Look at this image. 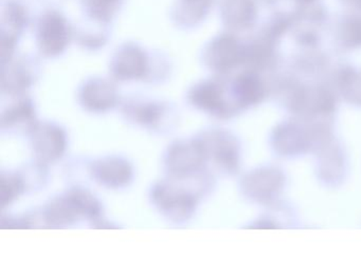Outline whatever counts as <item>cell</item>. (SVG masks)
I'll use <instances>...</instances> for the list:
<instances>
[{
    "label": "cell",
    "instance_id": "cell-1",
    "mask_svg": "<svg viewBox=\"0 0 361 280\" xmlns=\"http://www.w3.org/2000/svg\"><path fill=\"white\" fill-rule=\"evenodd\" d=\"M66 25L59 15L47 16L39 31V45L42 50L49 56H56L64 50L68 39Z\"/></svg>",
    "mask_w": 361,
    "mask_h": 280
},
{
    "label": "cell",
    "instance_id": "cell-8",
    "mask_svg": "<svg viewBox=\"0 0 361 280\" xmlns=\"http://www.w3.org/2000/svg\"><path fill=\"white\" fill-rule=\"evenodd\" d=\"M82 101L92 110H106L116 103L115 90L105 82H92L84 88Z\"/></svg>",
    "mask_w": 361,
    "mask_h": 280
},
{
    "label": "cell",
    "instance_id": "cell-13",
    "mask_svg": "<svg viewBox=\"0 0 361 280\" xmlns=\"http://www.w3.org/2000/svg\"><path fill=\"white\" fill-rule=\"evenodd\" d=\"M240 94L245 102H255L261 96V87L255 79L245 77L240 83Z\"/></svg>",
    "mask_w": 361,
    "mask_h": 280
},
{
    "label": "cell",
    "instance_id": "cell-10",
    "mask_svg": "<svg viewBox=\"0 0 361 280\" xmlns=\"http://www.w3.org/2000/svg\"><path fill=\"white\" fill-rule=\"evenodd\" d=\"M276 148L282 153H295L303 151L306 146L305 136L302 132L293 126H284L274 136Z\"/></svg>",
    "mask_w": 361,
    "mask_h": 280
},
{
    "label": "cell",
    "instance_id": "cell-9",
    "mask_svg": "<svg viewBox=\"0 0 361 280\" xmlns=\"http://www.w3.org/2000/svg\"><path fill=\"white\" fill-rule=\"evenodd\" d=\"M192 102L209 111H221L223 109L221 92L214 84H202L196 87L192 92Z\"/></svg>",
    "mask_w": 361,
    "mask_h": 280
},
{
    "label": "cell",
    "instance_id": "cell-4",
    "mask_svg": "<svg viewBox=\"0 0 361 280\" xmlns=\"http://www.w3.org/2000/svg\"><path fill=\"white\" fill-rule=\"evenodd\" d=\"M283 177L278 170H262L253 172L245 180V189L255 199H268L282 187Z\"/></svg>",
    "mask_w": 361,
    "mask_h": 280
},
{
    "label": "cell",
    "instance_id": "cell-2",
    "mask_svg": "<svg viewBox=\"0 0 361 280\" xmlns=\"http://www.w3.org/2000/svg\"><path fill=\"white\" fill-rule=\"evenodd\" d=\"M66 145L64 132L54 126L37 128L33 138V146L42 159L56 160L63 155Z\"/></svg>",
    "mask_w": 361,
    "mask_h": 280
},
{
    "label": "cell",
    "instance_id": "cell-3",
    "mask_svg": "<svg viewBox=\"0 0 361 280\" xmlns=\"http://www.w3.org/2000/svg\"><path fill=\"white\" fill-rule=\"evenodd\" d=\"M154 199L160 210H166L172 217H185L194 208V198L185 191L172 187L160 186L155 189Z\"/></svg>",
    "mask_w": 361,
    "mask_h": 280
},
{
    "label": "cell",
    "instance_id": "cell-5",
    "mask_svg": "<svg viewBox=\"0 0 361 280\" xmlns=\"http://www.w3.org/2000/svg\"><path fill=\"white\" fill-rule=\"evenodd\" d=\"M204 155V146L198 143L177 145L169 153V166L177 174H188L200 167Z\"/></svg>",
    "mask_w": 361,
    "mask_h": 280
},
{
    "label": "cell",
    "instance_id": "cell-7",
    "mask_svg": "<svg viewBox=\"0 0 361 280\" xmlns=\"http://www.w3.org/2000/svg\"><path fill=\"white\" fill-rule=\"evenodd\" d=\"M147 60L145 54L136 48L128 47L118 54L114 64V72L118 79H130L145 75Z\"/></svg>",
    "mask_w": 361,
    "mask_h": 280
},
{
    "label": "cell",
    "instance_id": "cell-12",
    "mask_svg": "<svg viewBox=\"0 0 361 280\" xmlns=\"http://www.w3.org/2000/svg\"><path fill=\"white\" fill-rule=\"evenodd\" d=\"M22 181L16 177H8L3 178V189H1V195H3L4 205L10 203L16 199V195L22 191Z\"/></svg>",
    "mask_w": 361,
    "mask_h": 280
},
{
    "label": "cell",
    "instance_id": "cell-11",
    "mask_svg": "<svg viewBox=\"0 0 361 280\" xmlns=\"http://www.w3.org/2000/svg\"><path fill=\"white\" fill-rule=\"evenodd\" d=\"M235 47L232 42L221 41L214 46L211 52L210 61L213 66L217 69L230 67L235 58Z\"/></svg>",
    "mask_w": 361,
    "mask_h": 280
},
{
    "label": "cell",
    "instance_id": "cell-6",
    "mask_svg": "<svg viewBox=\"0 0 361 280\" xmlns=\"http://www.w3.org/2000/svg\"><path fill=\"white\" fill-rule=\"evenodd\" d=\"M97 180L109 187L128 184L132 179V168L128 162L119 159H107L98 162L94 167Z\"/></svg>",
    "mask_w": 361,
    "mask_h": 280
},
{
    "label": "cell",
    "instance_id": "cell-14",
    "mask_svg": "<svg viewBox=\"0 0 361 280\" xmlns=\"http://www.w3.org/2000/svg\"><path fill=\"white\" fill-rule=\"evenodd\" d=\"M88 4L94 15L104 18L111 15L118 0H88Z\"/></svg>",
    "mask_w": 361,
    "mask_h": 280
}]
</instances>
